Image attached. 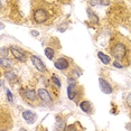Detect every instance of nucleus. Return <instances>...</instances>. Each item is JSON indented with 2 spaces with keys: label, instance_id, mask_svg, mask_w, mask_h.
I'll return each instance as SVG.
<instances>
[{
  "label": "nucleus",
  "instance_id": "f257e3e1",
  "mask_svg": "<svg viewBox=\"0 0 131 131\" xmlns=\"http://www.w3.org/2000/svg\"><path fill=\"white\" fill-rule=\"evenodd\" d=\"M110 52H111V55L113 57L121 62L127 61L128 54H129V49H128L127 45L124 43H122V41L112 43L111 46H110Z\"/></svg>",
  "mask_w": 131,
  "mask_h": 131
},
{
  "label": "nucleus",
  "instance_id": "f03ea898",
  "mask_svg": "<svg viewBox=\"0 0 131 131\" xmlns=\"http://www.w3.org/2000/svg\"><path fill=\"white\" fill-rule=\"evenodd\" d=\"M32 17H34V20L37 24L46 23L47 20L50 18L48 11H47L45 8H43V7H39V8H37V9H35L34 14H32Z\"/></svg>",
  "mask_w": 131,
  "mask_h": 131
},
{
  "label": "nucleus",
  "instance_id": "7ed1b4c3",
  "mask_svg": "<svg viewBox=\"0 0 131 131\" xmlns=\"http://www.w3.org/2000/svg\"><path fill=\"white\" fill-rule=\"evenodd\" d=\"M10 52H11V54L14 55V57L17 58L18 61L26 62V55H25V53H24L23 50H20L19 48H16L15 46H11L10 47Z\"/></svg>",
  "mask_w": 131,
  "mask_h": 131
},
{
  "label": "nucleus",
  "instance_id": "20e7f679",
  "mask_svg": "<svg viewBox=\"0 0 131 131\" xmlns=\"http://www.w3.org/2000/svg\"><path fill=\"white\" fill-rule=\"evenodd\" d=\"M38 96L40 97V100L43 101V102L48 103V104L52 103V97H50L48 91H47L46 89H44V88L39 89V90H38Z\"/></svg>",
  "mask_w": 131,
  "mask_h": 131
},
{
  "label": "nucleus",
  "instance_id": "39448f33",
  "mask_svg": "<svg viewBox=\"0 0 131 131\" xmlns=\"http://www.w3.org/2000/svg\"><path fill=\"white\" fill-rule=\"evenodd\" d=\"M54 65H55V67L57 68V70L64 71V70H67V68H68V66H70V62H68L66 58L62 57V58L56 59V62L54 63Z\"/></svg>",
  "mask_w": 131,
  "mask_h": 131
},
{
  "label": "nucleus",
  "instance_id": "423d86ee",
  "mask_svg": "<svg viewBox=\"0 0 131 131\" xmlns=\"http://www.w3.org/2000/svg\"><path fill=\"white\" fill-rule=\"evenodd\" d=\"M23 118H24V120L27 122V123L32 124L35 121H36L37 115L35 114L34 112H31V111H29V110H27V111H24L23 112Z\"/></svg>",
  "mask_w": 131,
  "mask_h": 131
},
{
  "label": "nucleus",
  "instance_id": "0eeeda50",
  "mask_svg": "<svg viewBox=\"0 0 131 131\" xmlns=\"http://www.w3.org/2000/svg\"><path fill=\"white\" fill-rule=\"evenodd\" d=\"M99 85H100V89L102 90L103 93H106V94L112 93V86L110 85L104 79H102V77L99 79Z\"/></svg>",
  "mask_w": 131,
  "mask_h": 131
},
{
  "label": "nucleus",
  "instance_id": "6e6552de",
  "mask_svg": "<svg viewBox=\"0 0 131 131\" xmlns=\"http://www.w3.org/2000/svg\"><path fill=\"white\" fill-rule=\"evenodd\" d=\"M30 59H31L32 64L35 65V67H36L37 70L39 71V72H46V67H45V65H44V63L40 61L39 58L37 57V56L31 55V56H30Z\"/></svg>",
  "mask_w": 131,
  "mask_h": 131
},
{
  "label": "nucleus",
  "instance_id": "1a4fd4ad",
  "mask_svg": "<svg viewBox=\"0 0 131 131\" xmlns=\"http://www.w3.org/2000/svg\"><path fill=\"white\" fill-rule=\"evenodd\" d=\"M25 97L29 101H35L37 99V93L32 89H28V90L25 91Z\"/></svg>",
  "mask_w": 131,
  "mask_h": 131
},
{
  "label": "nucleus",
  "instance_id": "9d476101",
  "mask_svg": "<svg viewBox=\"0 0 131 131\" xmlns=\"http://www.w3.org/2000/svg\"><path fill=\"white\" fill-rule=\"evenodd\" d=\"M80 108H81L82 111H84L86 113H91L92 112V104L89 101H83V102L80 103Z\"/></svg>",
  "mask_w": 131,
  "mask_h": 131
},
{
  "label": "nucleus",
  "instance_id": "9b49d317",
  "mask_svg": "<svg viewBox=\"0 0 131 131\" xmlns=\"http://www.w3.org/2000/svg\"><path fill=\"white\" fill-rule=\"evenodd\" d=\"M67 95L70 100H74L76 97V85H68L67 88Z\"/></svg>",
  "mask_w": 131,
  "mask_h": 131
},
{
  "label": "nucleus",
  "instance_id": "f8f14e48",
  "mask_svg": "<svg viewBox=\"0 0 131 131\" xmlns=\"http://www.w3.org/2000/svg\"><path fill=\"white\" fill-rule=\"evenodd\" d=\"M97 56H99V58L101 59V62H102L103 64H109L110 62H111V59H110V57L108 55H105L104 53L102 52H99L97 53Z\"/></svg>",
  "mask_w": 131,
  "mask_h": 131
},
{
  "label": "nucleus",
  "instance_id": "ddd939ff",
  "mask_svg": "<svg viewBox=\"0 0 131 131\" xmlns=\"http://www.w3.org/2000/svg\"><path fill=\"white\" fill-rule=\"evenodd\" d=\"M5 76H6V79L9 80V81H11V82H14V81H16L17 80V75L13 72V71H8V72H6Z\"/></svg>",
  "mask_w": 131,
  "mask_h": 131
},
{
  "label": "nucleus",
  "instance_id": "4468645a",
  "mask_svg": "<svg viewBox=\"0 0 131 131\" xmlns=\"http://www.w3.org/2000/svg\"><path fill=\"white\" fill-rule=\"evenodd\" d=\"M66 130V127H65V122L64 121H58L56 123L55 127V131H65Z\"/></svg>",
  "mask_w": 131,
  "mask_h": 131
},
{
  "label": "nucleus",
  "instance_id": "2eb2a0df",
  "mask_svg": "<svg viewBox=\"0 0 131 131\" xmlns=\"http://www.w3.org/2000/svg\"><path fill=\"white\" fill-rule=\"evenodd\" d=\"M54 49L50 48V47H47V48H45V55L46 57L48 59H53V57H54Z\"/></svg>",
  "mask_w": 131,
  "mask_h": 131
},
{
  "label": "nucleus",
  "instance_id": "dca6fc26",
  "mask_svg": "<svg viewBox=\"0 0 131 131\" xmlns=\"http://www.w3.org/2000/svg\"><path fill=\"white\" fill-rule=\"evenodd\" d=\"M0 64L2 67H9L10 66V61L8 59V57H1L0 58Z\"/></svg>",
  "mask_w": 131,
  "mask_h": 131
},
{
  "label": "nucleus",
  "instance_id": "f3484780",
  "mask_svg": "<svg viewBox=\"0 0 131 131\" xmlns=\"http://www.w3.org/2000/svg\"><path fill=\"white\" fill-rule=\"evenodd\" d=\"M88 14H89V17H90V19H92L94 23H97V21H99V18H97V16H96V15H95L91 9H88Z\"/></svg>",
  "mask_w": 131,
  "mask_h": 131
},
{
  "label": "nucleus",
  "instance_id": "a211bd4d",
  "mask_svg": "<svg viewBox=\"0 0 131 131\" xmlns=\"http://www.w3.org/2000/svg\"><path fill=\"white\" fill-rule=\"evenodd\" d=\"M52 81H53V83L57 86V88L59 89L61 88V82H59V80H58V77L56 76V75H53V77H52Z\"/></svg>",
  "mask_w": 131,
  "mask_h": 131
},
{
  "label": "nucleus",
  "instance_id": "6ab92c4d",
  "mask_svg": "<svg viewBox=\"0 0 131 131\" xmlns=\"http://www.w3.org/2000/svg\"><path fill=\"white\" fill-rule=\"evenodd\" d=\"M9 49L7 47H2L1 48V57H8V54H9Z\"/></svg>",
  "mask_w": 131,
  "mask_h": 131
},
{
  "label": "nucleus",
  "instance_id": "aec40b11",
  "mask_svg": "<svg viewBox=\"0 0 131 131\" xmlns=\"http://www.w3.org/2000/svg\"><path fill=\"white\" fill-rule=\"evenodd\" d=\"M67 82H68V85H74V86L76 85V82H75V80H74V79H71V77H68Z\"/></svg>",
  "mask_w": 131,
  "mask_h": 131
},
{
  "label": "nucleus",
  "instance_id": "412c9836",
  "mask_svg": "<svg viewBox=\"0 0 131 131\" xmlns=\"http://www.w3.org/2000/svg\"><path fill=\"white\" fill-rule=\"evenodd\" d=\"M7 97L9 102H13V94H11V92L9 90H7Z\"/></svg>",
  "mask_w": 131,
  "mask_h": 131
},
{
  "label": "nucleus",
  "instance_id": "4be33fe9",
  "mask_svg": "<svg viewBox=\"0 0 131 131\" xmlns=\"http://www.w3.org/2000/svg\"><path fill=\"white\" fill-rule=\"evenodd\" d=\"M66 131H76V128L74 124H71V126H68L66 128Z\"/></svg>",
  "mask_w": 131,
  "mask_h": 131
},
{
  "label": "nucleus",
  "instance_id": "5701e85b",
  "mask_svg": "<svg viewBox=\"0 0 131 131\" xmlns=\"http://www.w3.org/2000/svg\"><path fill=\"white\" fill-rule=\"evenodd\" d=\"M113 66L118 67V68H122V67H123V65H121L120 63H118V62H113Z\"/></svg>",
  "mask_w": 131,
  "mask_h": 131
},
{
  "label": "nucleus",
  "instance_id": "b1692460",
  "mask_svg": "<svg viewBox=\"0 0 131 131\" xmlns=\"http://www.w3.org/2000/svg\"><path fill=\"white\" fill-rule=\"evenodd\" d=\"M127 104L131 108V93L128 95V97H127Z\"/></svg>",
  "mask_w": 131,
  "mask_h": 131
},
{
  "label": "nucleus",
  "instance_id": "393cba45",
  "mask_svg": "<svg viewBox=\"0 0 131 131\" xmlns=\"http://www.w3.org/2000/svg\"><path fill=\"white\" fill-rule=\"evenodd\" d=\"M97 4H100V2H97V1H90V5H92V6L97 5Z\"/></svg>",
  "mask_w": 131,
  "mask_h": 131
},
{
  "label": "nucleus",
  "instance_id": "a878e982",
  "mask_svg": "<svg viewBox=\"0 0 131 131\" xmlns=\"http://www.w3.org/2000/svg\"><path fill=\"white\" fill-rule=\"evenodd\" d=\"M101 5H109V1H100Z\"/></svg>",
  "mask_w": 131,
  "mask_h": 131
},
{
  "label": "nucleus",
  "instance_id": "bb28decb",
  "mask_svg": "<svg viewBox=\"0 0 131 131\" xmlns=\"http://www.w3.org/2000/svg\"><path fill=\"white\" fill-rule=\"evenodd\" d=\"M31 34L34 35V36H38V31H31Z\"/></svg>",
  "mask_w": 131,
  "mask_h": 131
}]
</instances>
